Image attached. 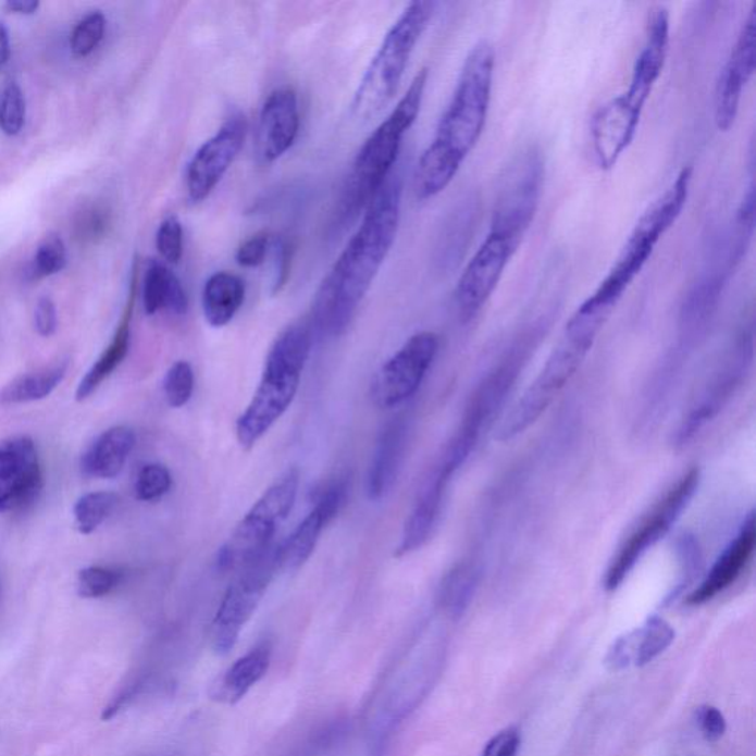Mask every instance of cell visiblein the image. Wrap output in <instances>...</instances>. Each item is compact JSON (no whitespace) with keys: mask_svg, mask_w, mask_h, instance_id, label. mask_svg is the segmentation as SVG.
<instances>
[{"mask_svg":"<svg viewBox=\"0 0 756 756\" xmlns=\"http://www.w3.org/2000/svg\"><path fill=\"white\" fill-rule=\"evenodd\" d=\"M404 176L394 172L363 212L361 225L346 244L313 297L312 325L321 336L338 337L349 329L398 235Z\"/></svg>","mask_w":756,"mask_h":756,"instance_id":"1","label":"cell"},{"mask_svg":"<svg viewBox=\"0 0 756 756\" xmlns=\"http://www.w3.org/2000/svg\"><path fill=\"white\" fill-rule=\"evenodd\" d=\"M494 69L495 49L481 40L466 57L451 101L417 164L414 191L419 200H431L445 191L481 139L493 97Z\"/></svg>","mask_w":756,"mask_h":756,"instance_id":"2","label":"cell"},{"mask_svg":"<svg viewBox=\"0 0 756 756\" xmlns=\"http://www.w3.org/2000/svg\"><path fill=\"white\" fill-rule=\"evenodd\" d=\"M429 70L421 69L392 113L383 120L355 157L334 212L333 228L343 231L365 212L387 177L395 172L405 136L419 117Z\"/></svg>","mask_w":756,"mask_h":756,"instance_id":"3","label":"cell"},{"mask_svg":"<svg viewBox=\"0 0 756 756\" xmlns=\"http://www.w3.org/2000/svg\"><path fill=\"white\" fill-rule=\"evenodd\" d=\"M312 343V326L305 322L288 325L275 338L264 361L258 389L235 424V435L241 448H253L290 408Z\"/></svg>","mask_w":756,"mask_h":756,"instance_id":"4","label":"cell"},{"mask_svg":"<svg viewBox=\"0 0 756 756\" xmlns=\"http://www.w3.org/2000/svg\"><path fill=\"white\" fill-rule=\"evenodd\" d=\"M435 8L429 0L411 2L383 37L354 95L350 110L355 119L368 122L391 104Z\"/></svg>","mask_w":756,"mask_h":756,"instance_id":"5","label":"cell"},{"mask_svg":"<svg viewBox=\"0 0 756 756\" xmlns=\"http://www.w3.org/2000/svg\"><path fill=\"white\" fill-rule=\"evenodd\" d=\"M693 179V168L681 169L676 181L667 188V191L648 206L646 212L640 216L631 231L630 237L623 244L621 253L615 260L609 274L598 284L594 290V299L602 301L609 308L617 309L619 301L637 278L640 272L650 260L653 251L664 235L679 221L681 213L687 205L690 185Z\"/></svg>","mask_w":756,"mask_h":756,"instance_id":"6","label":"cell"},{"mask_svg":"<svg viewBox=\"0 0 756 756\" xmlns=\"http://www.w3.org/2000/svg\"><path fill=\"white\" fill-rule=\"evenodd\" d=\"M596 340L593 334L568 322L543 370L504 416L495 437L499 442L513 441L534 425L580 370Z\"/></svg>","mask_w":756,"mask_h":756,"instance_id":"7","label":"cell"},{"mask_svg":"<svg viewBox=\"0 0 756 756\" xmlns=\"http://www.w3.org/2000/svg\"><path fill=\"white\" fill-rule=\"evenodd\" d=\"M531 349L534 350V338L532 340L528 338L526 342L515 346L513 350L507 354L506 358L479 383L476 391L470 396L457 432L454 433L451 441L445 446L444 453L437 461L448 472L457 474L458 470L472 456L483 433L493 424L495 417L513 389L516 380L522 373Z\"/></svg>","mask_w":756,"mask_h":756,"instance_id":"8","label":"cell"},{"mask_svg":"<svg viewBox=\"0 0 756 756\" xmlns=\"http://www.w3.org/2000/svg\"><path fill=\"white\" fill-rule=\"evenodd\" d=\"M299 483V470L292 467L264 491L219 549L218 569L238 570L274 543L276 531L295 507Z\"/></svg>","mask_w":756,"mask_h":756,"instance_id":"9","label":"cell"},{"mask_svg":"<svg viewBox=\"0 0 756 756\" xmlns=\"http://www.w3.org/2000/svg\"><path fill=\"white\" fill-rule=\"evenodd\" d=\"M545 160L536 146L520 148L499 176L489 233L522 244L538 212Z\"/></svg>","mask_w":756,"mask_h":756,"instance_id":"10","label":"cell"},{"mask_svg":"<svg viewBox=\"0 0 756 756\" xmlns=\"http://www.w3.org/2000/svg\"><path fill=\"white\" fill-rule=\"evenodd\" d=\"M278 570L281 544L275 541L238 569L212 623L213 648L219 655H226L237 644L243 628L253 617Z\"/></svg>","mask_w":756,"mask_h":756,"instance_id":"11","label":"cell"},{"mask_svg":"<svg viewBox=\"0 0 756 756\" xmlns=\"http://www.w3.org/2000/svg\"><path fill=\"white\" fill-rule=\"evenodd\" d=\"M699 483L701 470L694 467L676 485L669 487L668 493L639 520L637 526L619 545L617 555L611 557L606 570L605 588L609 593L617 591L648 549L655 547L671 531L692 501Z\"/></svg>","mask_w":756,"mask_h":756,"instance_id":"12","label":"cell"},{"mask_svg":"<svg viewBox=\"0 0 756 756\" xmlns=\"http://www.w3.org/2000/svg\"><path fill=\"white\" fill-rule=\"evenodd\" d=\"M437 352L439 337L435 333L420 332L408 338L374 375L371 382L373 402L382 410L407 402L420 389Z\"/></svg>","mask_w":756,"mask_h":756,"instance_id":"13","label":"cell"},{"mask_svg":"<svg viewBox=\"0 0 756 756\" xmlns=\"http://www.w3.org/2000/svg\"><path fill=\"white\" fill-rule=\"evenodd\" d=\"M519 247L503 235H486L485 241L467 263L454 292V303L462 324L472 322L485 308Z\"/></svg>","mask_w":756,"mask_h":756,"instance_id":"14","label":"cell"},{"mask_svg":"<svg viewBox=\"0 0 756 756\" xmlns=\"http://www.w3.org/2000/svg\"><path fill=\"white\" fill-rule=\"evenodd\" d=\"M246 135V117L241 113H234L212 138L198 148L185 175L189 200L205 201L214 191L241 151Z\"/></svg>","mask_w":756,"mask_h":756,"instance_id":"15","label":"cell"},{"mask_svg":"<svg viewBox=\"0 0 756 756\" xmlns=\"http://www.w3.org/2000/svg\"><path fill=\"white\" fill-rule=\"evenodd\" d=\"M756 69V3L752 5L745 23L731 48L727 63L715 89V125L729 132L738 119L743 89L749 84Z\"/></svg>","mask_w":756,"mask_h":756,"instance_id":"16","label":"cell"},{"mask_svg":"<svg viewBox=\"0 0 756 756\" xmlns=\"http://www.w3.org/2000/svg\"><path fill=\"white\" fill-rule=\"evenodd\" d=\"M752 354H754V343L752 334L743 336L739 346L735 347L734 355L729 362L718 371L708 389L701 396L696 405L690 410L681 423L676 435V445L684 446L693 441L706 425L710 423L729 404L731 396L741 386L743 379L749 370Z\"/></svg>","mask_w":756,"mask_h":756,"instance_id":"17","label":"cell"},{"mask_svg":"<svg viewBox=\"0 0 756 756\" xmlns=\"http://www.w3.org/2000/svg\"><path fill=\"white\" fill-rule=\"evenodd\" d=\"M42 486L35 442L15 436L0 442V515L26 507Z\"/></svg>","mask_w":756,"mask_h":756,"instance_id":"18","label":"cell"},{"mask_svg":"<svg viewBox=\"0 0 756 756\" xmlns=\"http://www.w3.org/2000/svg\"><path fill=\"white\" fill-rule=\"evenodd\" d=\"M300 132L299 97L290 86L275 89L264 99L256 127V154L272 164L295 146Z\"/></svg>","mask_w":756,"mask_h":756,"instance_id":"19","label":"cell"},{"mask_svg":"<svg viewBox=\"0 0 756 756\" xmlns=\"http://www.w3.org/2000/svg\"><path fill=\"white\" fill-rule=\"evenodd\" d=\"M669 23L671 22H669L667 8H653L648 14L646 40L632 69L630 86L625 92L621 94L627 104L642 114L667 64L669 30H671Z\"/></svg>","mask_w":756,"mask_h":756,"instance_id":"20","label":"cell"},{"mask_svg":"<svg viewBox=\"0 0 756 756\" xmlns=\"http://www.w3.org/2000/svg\"><path fill=\"white\" fill-rule=\"evenodd\" d=\"M347 482L337 479L318 494L315 506L281 544V569L296 570L311 559L322 532L340 513L346 501Z\"/></svg>","mask_w":756,"mask_h":756,"instance_id":"21","label":"cell"},{"mask_svg":"<svg viewBox=\"0 0 756 756\" xmlns=\"http://www.w3.org/2000/svg\"><path fill=\"white\" fill-rule=\"evenodd\" d=\"M642 115L631 109L621 95L610 99L594 114L591 122V146L597 166L602 171H610L617 166L619 159L637 134Z\"/></svg>","mask_w":756,"mask_h":756,"instance_id":"22","label":"cell"},{"mask_svg":"<svg viewBox=\"0 0 756 756\" xmlns=\"http://www.w3.org/2000/svg\"><path fill=\"white\" fill-rule=\"evenodd\" d=\"M755 541V513L751 511L742 528L739 529L738 535L722 549L712 568L706 573L704 581L690 593L687 605H704L721 594L722 591L730 588L749 565L752 556H754Z\"/></svg>","mask_w":756,"mask_h":756,"instance_id":"23","label":"cell"},{"mask_svg":"<svg viewBox=\"0 0 756 756\" xmlns=\"http://www.w3.org/2000/svg\"><path fill=\"white\" fill-rule=\"evenodd\" d=\"M676 639L671 623L660 617H650L642 627L618 639L607 655L606 664L614 671H621L631 664L637 667L650 664L662 655Z\"/></svg>","mask_w":756,"mask_h":756,"instance_id":"24","label":"cell"},{"mask_svg":"<svg viewBox=\"0 0 756 756\" xmlns=\"http://www.w3.org/2000/svg\"><path fill=\"white\" fill-rule=\"evenodd\" d=\"M407 441L408 425L404 417L389 421L383 429L367 479V493L371 501H380L386 497L398 481Z\"/></svg>","mask_w":756,"mask_h":756,"instance_id":"25","label":"cell"},{"mask_svg":"<svg viewBox=\"0 0 756 756\" xmlns=\"http://www.w3.org/2000/svg\"><path fill=\"white\" fill-rule=\"evenodd\" d=\"M446 491H448V485H445L444 482L441 483L436 478L429 476L419 498H417L410 518L405 523L402 536H400L399 545L396 547V557L411 555L427 543L435 531L437 520L441 518Z\"/></svg>","mask_w":756,"mask_h":756,"instance_id":"26","label":"cell"},{"mask_svg":"<svg viewBox=\"0 0 756 756\" xmlns=\"http://www.w3.org/2000/svg\"><path fill=\"white\" fill-rule=\"evenodd\" d=\"M135 432L126 425H117L102 433L82 457V472L86 476L113 479L122 473L127 458L134 451Z\"/></svg>","mask_w":756,"mask_h":756,"instance_id":"27","label":"cell"},{"mask_svg":"<svg viewBox=\"0 0 756 756\" xmlns=\"http://www.w3.org/2000/svg\"><path fill=\"white\" fill-rule=\"evenodd\" d=\"M246 299V284L241 276L228 271L214 272L202 288L201 305L206 321L213 329L228 325Z\"/></svg>","mask_w":756,"mask_h":756,"instance_id":"28","label":"cell"},{"mask_svg":"<svg viewBox=\"0 0 756 756\" xmlns=\"http://www.w3.org/2000/svg\"><path fill=\"white\" fill-rule=\"evenodd\" d=\"M142 303L147 315L166 311L181 317L187 313L189 301L181 280L166 264L151 260L144 275Z\"/></svg>","mask_w":756,"mask_h":756,"instance_id":"29","label":"cell"},{"mask_svg":"<svg viewBox=\"0 0 756 756\" xmlns=\"http://www.w3.org/2000/svg\"><path fill=\"white\" fill-rule=\"evenodd\" d=\"M135 295L136 271H134V278H132L129 301H127L126 311L123 313L117 332H115L109 347H107L101 357L98 358V361L90 368L88 374H86L85 377L82 379L80 384H78L76 392L77 400L88 399L89 396L104 383V380L109 379L110 375L114 373L115 368L123 362V359H125L127 352H129L131 321L132 312H134Z\"/></svg>","mask_w":756,"mask_h":756,"instance_id":"30","label":"cell"},{"mask_svg":"<svg viewBox=\"0 0 756 756\" xmlns=\"http://www.w3.org/2000/svg\"><path fill=\"white\" fill-rule=\"evenodd\" d=\"M271 665V647L258 646L235 660L228 671L223 673L216 685L218 697L226 704H237L260 680L267 676Z\"/></svg>","mask_w":756,"mask_h":756,"instance_id":"31","label":"cell"},{"mask_svg":"<svg viewBox=\"0 0 756 756\" xmlns=\"http://www.w3.org/2000/svg\"><path fill=\"white\" fill-rule=\"evenodd\" d=\"M67 370L69 362L63 361L35 373L20 375L0 391V404L16 405L45 399L60 386Z\"/></svg>","mask_w":756,"mask_h":756,"instance_id":"32","label":"cell"},{"mask_svg":"<svg viewBox=\"0 0 756 756\" xmlns=\"http://www.w3.org/2000/svg\"><path fill=\"white\" fill-rule=\"evenodd\" d=\"M476 585V569L472 565L457 566L442 582L439 593L442 607L453 617H460L472 602Z\"/></svg>","mask_w":756,"mask_h":756,"instance_id":"33","label":"cell"},{"mask_svg":"<svg viewBox=\"0 0 756 756\" xmlns=\"http://www.w3.org/2000/svg\"><path fill=\"white\" fill-rule=\"evenodd\" d=\"M119 499L111 493H90L78 498L74 506V524L82 535L97 531L113 513Z\"/></svg>","mask_w":756,"mask_h":756,"instance_id":"34","label":"cell"},{"mask_svg":"<svg viewBox=\"0 0 756 756\" xmlns=\"http://www.w3.org/2000/svg\"><path fill=\"white\" fill-rule=\"evenodd\" d=\"M67 263V250L64 241L57 234H49L37 247L30 268L32 280L45 278L58 274Z\"/></svg>","mask_w":756,"mask_h":756,"instance_id":"35","label":"cell"},{"mask_svg":"<svg viewBox=\"0 0 756 756\" xmlns=\"http://www.w3.org/2000/svg\"><path fill=\"white\" fill-rule=\"evenodd\" d=\"M122 581L119 570L104 566H90L82 569L77 575V594L84 598H101L117 588Z\"/></svg>","mask_w":756,"mask_h":756,"instance_id":"36","label":"cell"},{"mask_svg":"<svg viewBox=\"0 0 756 756\" xmlns=\"http://www.w3.org/2000/svg\"><path fill=\"white\" fill-rule=\"evenodd\" d=\"M194 370L191 363L177 361L169 368L163 382L164 398L172 408L185 407L194 392Z\"/></svg>","mask_w":756,"mask_h":756,"instance_id":"37","label":"cell"},{"mask_svg":"<svg viewBox=\"0 0 756 756\" xmlns=\"http://www.w3.org/2000/svg\"><path fill=\"white\" fill-rule=\"evenodd\" d=\"M26 123V98L18 85H8L0 95V131L8 136L22 132Z\"/></svg>","mask_w":756,"mask_h":756,"instance_id":"38","label":"cell"},{"mask_svg":"<svg viewBox=\"0 0 756 756\" xmlns=\"http://www.w3.org/2000/svg\"><path fill=\"white\" fill-rule=\"evenodd\" d=\"M171 487L172 474L168 467L152 462L139 470L135 481V495L139 501H156L164 497Z\"/></svg>","mask_w":756,"mask_h":756,"instance_id":"39","label":"cell"},{"mask_svg":"<svg viewBox=\"0 0 756 756\" xmlns=\"http://www.w3.org/2000/svg\"><path fill=\"white\" fill-rule=\"evenodd\" d=\"M106 33V16L92 12L77 24L72 35V51L76 57H88L97 49Z\"/></svg>","mask_w":756,"mask_h":756,"instance_id":"40","label":"cell"},{"mask_svg":"<svg viewBox=\"0 0 756 756\" xmlns=\"http://www.w3.org/2000/svg\"><path fill=\"white\" fill-rule=\"evenodd\" d=\"M157 250L168 263L176 264L184 253V228L176 216H169L160 223L156 235Z\"/></svg>","mask_w":756,"mask_h":756,"instance_id":"41","label":"cell"},{"mask_svg":"<svg viewBox=\"0 0 756 756\" xmlns=\"http://www.w3.org/2000/svg\"><path fill=\"white\" fill-rule=\"evenodd\" d=\"M272 238L270 234L259 233L253 237L247 238L238 247L235 260L243 268H258L264 263L270 256Z\"/></svg>","mask_w":756,"mask_h":756,"instance_id":"42","label":"cell"},{"mask_svg":"<svg viewBox=\"0 0 756 756\" xmlns=\"http://www.w3.org/2000/svg\"><path fill=\"white\" fill-rule=\"evenodd\" d=\"M270 256L272 258V295H276L283 290L287 284L288 275H290L292 250L288 243L284 238H272Z\"/></svg>","mask_w":756,"mask_h":756,"instance_id":"43","label":"cell"},{"mask_svg":"<svg viewBox=\"0 0 756 756\" xmlns=\"http://www.w3.org/2000/svg\"><path fill=\"white\" fill-rule=\"evenodd\" d=\"M109 223V213L104 209L95 206V208L85 210L80 214L76 225L77 235L85 241H95V239L102 237L107 233Z\"/></svg>","mask_w":756,"mask_h":756,"instance_id":"44","label":"cell"},{"mask_svg":"<svg viewBox=\"0 0 756 756\" xmlns=\"http://www.w3.org/2000/svg\"><path fill=\"white\" fill-rule=\"evenodd\" d=\"M697 724L708 742L720 741L727 729L724 715L714 706H704L697 710Z\"/></svg>","mask_w":756,"mask_h":756,"instance_id":"45","label":"cell"},{"mask_svg":"<svg viewBox=\"0 0 756 756\" xmlns=\"http://www.w3.org/2000/svg\"><path fill=\"white\" fill-rule=\"evenodd\" d=\"M679 553L681 565H683V573H681V584L677 593L692 580L694 573H696V569L699 568L701 561L699 547H697L696 540H694L693 536L684 535L683 538L680 540Z\"/></svg>","mask_w":756,"mask_h":756,"instance_id":"46","label":"cell"},{"mask_svg":"<svg viewBox=\"0 0 756 756\" xmlns=\"http://www.w3.org/2000/svg\"><path fill=\"white\" fill-rule=\"evenodd\" d=\"M519 747V731L510 727V729L501 731V733L494 735V738L487 742L482 756H516L518 755Z\"/></svg>","mask_w":756,"mask_h":756,"instance_id":"47","label":"cell"},{"mask_svg":"<svg viewBox=\"0 0 756 756\" xmlns=\"http://www.w3.org/2000/svg\"><path fill=\"white\" fill-rule=\"evenodd\" d=\"M57 309L55 305L48 297L39 300L35 311V326L40 336L49 337L57 332Z\"/></svg>","mask_w":756,"mask_h":756,"instance_id":"48","label":"cell"},{"mask_svg":"<svg viewBox=\"0 0 756 756\" xmlns=\"http://www.w3.org/2000/svg\"><path fill=\"white\" fill-rule=\"evenodd\" d=\"M40 3L37 0H10L7 2V10L16 12V14H35L39 10Z\"/></svg>","mask_w":756,"mask_h":756,"instance_id":"49","label":"cell"},{"mask_svg":"<svg viewBox=\"0 0 756 756\" xmlns=\"http://www.w3.org/2000/svg\"><path fill=\"white\" fill-rule=\"evenodd\" d=\"M11 57V42H10V32L5 24L0 23V69L3 67L10 61Z\"/></svg>","mask_w":756,"mask_h":756,"instance_id":"50","label":"cell"}]
</instances>
